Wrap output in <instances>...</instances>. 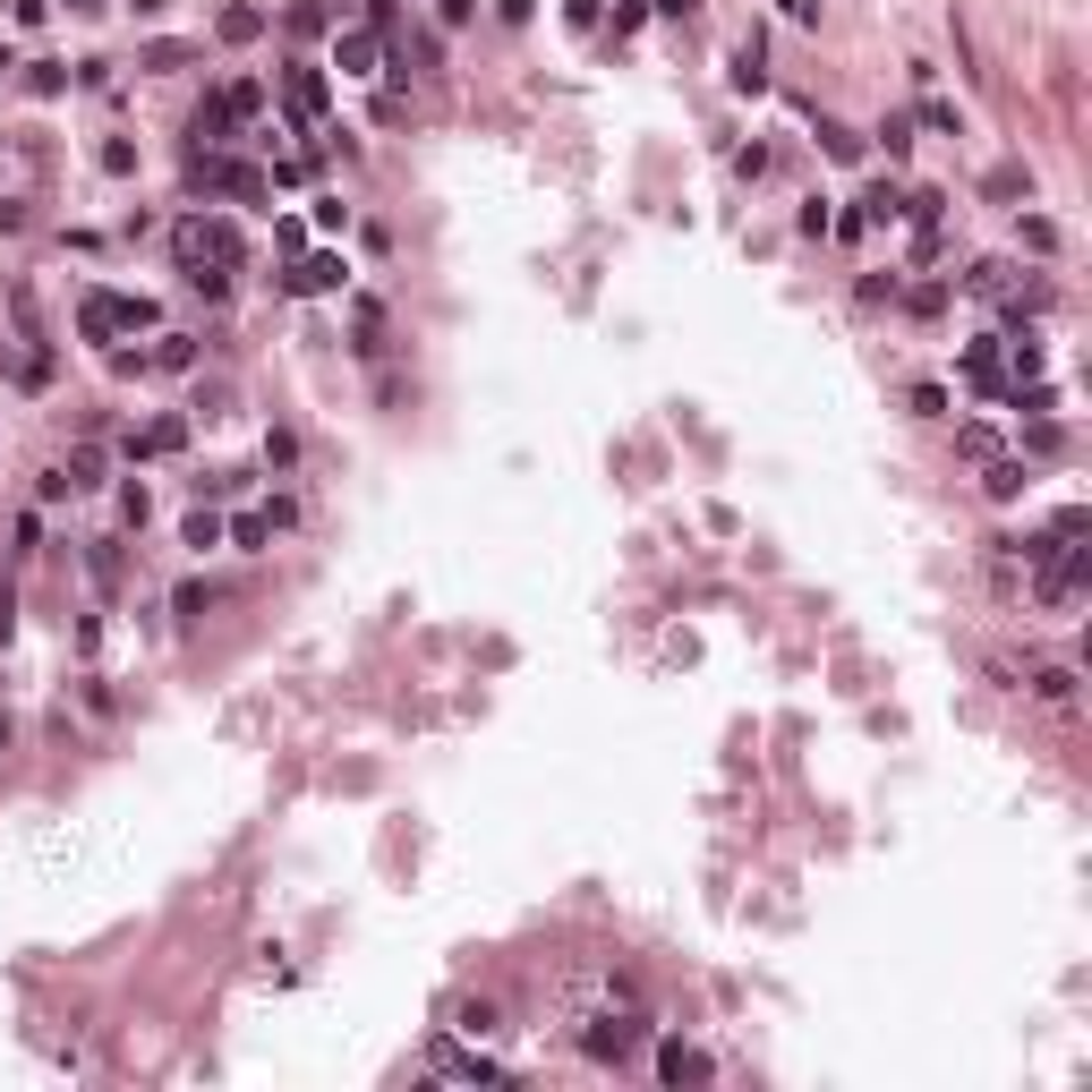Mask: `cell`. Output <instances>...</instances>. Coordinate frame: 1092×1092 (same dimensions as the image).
<instances>
[{"label":"cell","instance_id":"3957f363","mask_svg":"<svg viewBox=\"0 0 1092 1092\" xmlns=\"http://www.w3.org/2000/svg\"><path fill=\"white\" fill-rule=\"evenodd\" d=\"M197 180H205V188H223V197H240V205L265 197V180H256L247 162H223V154H197Z\"/></svg>","mask_w":1092,"mask_h":1092},{"label":"cell","instance_id":"6da1fadb","mask_svg":"<svg viewBox=\"0 0 1092 1092\" xmlns=\"http://www.w3.org/2000/svg\"><path fill=\"white\" fill-rule=\"evenodd\" d=\"M171 247H180V265H188V282H197L205 299H223V290H231V273L247 265L240 231H231L223 214H214V223H205V214H197V223H180V231H171Z\"/></svg>","mask_w":1092,"mask_h":1092},{"label":"cell","instance_id":"2e32d148","mask_svg":"<svg viewBox=\"0 0 1092 1092\" xmlns=\"http://www.w3.org/2000/svg\"><path fill=\"white\" fill-rule=\"evenodd\" d=\"M785 17H803V26H811V17H820V0H785Z\"/></svg>","mask_w":1092,"mask_h":1092},{"label":"cell","instance_id":"30bf717a","mask_svg":"<svg viewBox=\"0 0 1092 1092\" xmlns=\"http://www.w3.org/2000/svg\"><path fill=\"white\" fill-rule=\"evenodd\" d=\"M657 1067H666V1084H683V1076H709V1059H700V1050H683V1041H666V1050H657Z\"/></svg>","mask_w":1092,"mask_h":1092},{"label":"cell","instance_id":"7a4b0ae2","mask_svg":"<svg viewBox=\"0 0 1092 1092\" xmlns=\"http://www.w3.org/2000/svg\"><path fill=\"white\" fill-rule=\"evenodd\" d=\"M137 325H154V299L86 290V308H77V334H86V342H112V334H137Z\"/></svg>","mask_w":1092,"mask_h":1092},{"label":"cell","instance_id":"7c38bea8","mask_svg":"<svg viewBox=\"0 0 1092 1092\" xmlns=\"http://www.w3.org/2000/svg\"><path fill=\"white\" fill-rule=\"evenodd\" d=\"M1033 692H1041L1050 709H1067V700H1076V675H1067V666H1041V675H1033Z\"/></svg>","mask_w":1092,"mask_h":1092},{"label":"cell","instance_id":"4fadbf2b","mask_svg":"<svg viewBox=\"0 0 1092 1092\" xmlns=\"http://www.w3.org/2000/svg\"><path fill=\"white\" fill-rule=\"evenodd\" d=\"M760 77H768V69H760V43H742V52H734V86L760 95Z\"/></svg>","mask_w":1092,"mask_h":1092},{"label":"cell","instance_id":"5b68a950","mask_svg":"<svg viewBox=\"0 0 1092 1092\" xmlns=\"http://www.w3.org/2000/svg\"><path fill=\"white\" fill-rule=\"evenodd\" d=\"M282 290H342V256H299L282 273Z\"/></svg>","mask_w":1092,"mask_h":1092},{"label":"cell","instance_id":"8992f818","mask_svg":"<svg viewBox=\"0 0 1092 1092\" xmlns=\"http://www.w3.org/2000/svg\"><path fill=\"white\" fill-rule=\"evenodd\" d=\"M632 1041H640V1016H598V1024H590V1050H598V1059H623Z\"/></svg>","mask_w":1092,"mask_h":1092},{"label":"cell","instance_id":"e0dca14e","mask_svg":"<svg viewBox=\"0 0 1092 1092\" xmlns=\"http://www.w3.org/2000/svg\"><path fill=\"white\" fill-rule=\"evenodd\" d=\"M657 9H666V17H692V9H700V0H657Z\"/></svg>","mask_w":1092,"mask_h":1092},{"label":"cell","instance_id":"5bb4252c","mask_svg":"<svg viewBox=\"0 0 1092 1092\" xmlns=\"http://www.w3.org/2000/svg\"><path fill=\"white\" fill-rule=\"evenodd\" d=\"M145 69H188V43H145Z\"/></svg>","mask_w":1092,"mask_h":1092},{"label":"cell","instance_id":"277c9868","mask_svg":"<svg viewBox=\"0 0 1092 1092\" xmlns=\"http://www.w3.org/2000/svg\"><path fill=\"white\" fill-rule=\"evenodd\" d=\"M282 103H290L299 120H325V69H308V60H290V69H282Z\"/></svg>","mask_w":1092,"mask_h":1092},{"label":"cell","instance_id":"9a60e30c","mask_svg":"<svg viewBox=\"0 0 1092 1092\" xmlns=\"http://www.w3.org/2000/svg\"><path fill=\"white\" fill-rule=\"evenodd\" d=\"M265 529H273L265 512H240V521H231V538H240V547H265Z\"/></svg>","mask_w":1092,"mask_h":1092},{"label":"cell","instance_id":"ba28073f","mask_svg":"<svg viewBox=\"0 0 1092 1092\" xmlns=\"http://www.w3.org/2000/svg\"><path fill=\"white\" fill-rule=\"evenodd\" d=\"M188 444V419H154L145 436H128V453H145V462H162V453H180Z\"/></svg>","mask_w":1092,"mask_h":1092},{"label":"cell","instance_id":"8fae6325","mask_svg":"<svg viewBox=\"0 0 1092 1092\" xmlns=\"http://www.w3.org/2000/svg\"><path fill=\"white\" fill-rule=\"evenodd\" d=\"M214 103H223V112H231V120H247V112H256V103H265V86H256V77H231V86H223V95H214Z\"/></svg>","mask_w":1092,"mask_h":1092},{"label":"cell","instance_id":"9c48e42d","mask_svg":"<svg viewBox=\"0 0 1092 1092\" xmlns=\"http://www.w3.org/2000/svg\"><path fill=\"white\" fill-rule=\"evenodd\" d=\"M214 34H223V43H256V34H265V9H223Z\"/></svg>","mask_w":1092,"mask_h":1092},{"label":"cell","instance_id":"52a82bcc","mask_svg":"<svg viewBox=\"0 0 1092 1092\" xmlns=\"http://www.w3.org/2000/svg\"><path fill=\"white\" fill-rule=\"evenodd\" d=\"M334 69H342V77H367V69H375V34H367V26L334 34Z\"/></svg>","mask_w":1092,"mask_h":1092},{"label":"cell","instance_id":"ac0fdd59","mask_svg":"<svg viewBox=\"0 0 1092 1092\" xmlns=\"http://www.w3.org/2000/svg\"><path fill=\"white\" fill-rule=\"evenodd\" d=\"M0 751H9V718H0Z\"/></svg>","mask_w":1092,"mask_h":1092}]
</instances>
